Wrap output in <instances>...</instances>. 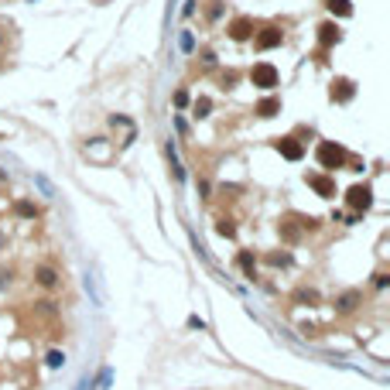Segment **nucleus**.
<instances>
[{
    "label": "nucleus",
    "instance_id": "7ed1b4c3",
    "mask_svg": "<svg viewBox=\"0 0 390 390\" xmlns=\"http://www.w3.org/2000/svg\"><path fill=\"white\" fill-rule=\"evenodd\" d=\"M281 41H284V31H281L277 24H267V28H260V31L254 35V45L260 48V52H271V48L281 45Z\"/></svg>",
    "mask_w": 390,
    "mask_h": 390
},
{
    "label": "nucleus",
    "instance_id": "6ab92c4d",
    "mask_svg": "<svg viewBox=\"0 0 390 390\" xmlns=\"http://www.w3.org/2000/svg\"><path fill=\"white\" fill-rule=\"evenodd\" d=\"M216 233H219V236H233L236 230H233V223H230V219H219V226H216Z\"/></svg>",
    "mask_w": 390,
    "mask_h": 390
},
{
    "label": "nucleus",
    "instance_id": "5701e85b",
    "mask_svg": "<svg viewBox=\"0 0 390 390\" xmlns=\"http://www.w3.org/2000/svg\"><path fill=\"white\" fill-rule=\"evenodd\" d=\"M298 298H301V301H318V294L315 291H298Z\"/></svg>",
    "mask_w": 390,
    "mask_h": 390
},
{
    "label": "nucleus",
    "instance_id": "393cba45",
    "mask_svg": "<svg viewBox=\"0 0 390 390\" xmlns=\"http://www.w3.org/2000/svg\"><path fill=\"white\" fill-rule=\"evenodd\" d=\"M0 247H4V236H0Z\"/></svg>",
    "mask_w": 390,
    "mask_h": 390
},
{
    "label": "nucleus",
    "instance_id": "412c9836",
    "mask_svg": "<svg viewBox=\"0 0 390 390\" xmlns=\"http://www.w3.org/2000/svg\"><path fill=\"white\" fill-rule=\"evenodd\" d=\"M35 213H38V209H35L31 202H18V216H24V219H31Z\"/></svg>",
    "mask_w": 390,
    "mask_h": 390
},
{
    "label": "nucleus",
    "instance_id": "f03ea898",
    "mask_svg": "<svg viewBox=\"0 0 390 390\" xmlns=\"http://www.w3.org/2000/svg\"><path fill=\"white\" fill-rule=\"evenodd\" d=\"M250 82L260 86V89H274L281 82V76H277V69H274L271 62H257L254 69H250Z\"/></svg>",
    "mask_w": 390,
    "mask_h": 390
},
{
    "label": "nucleus",
    "instance_id": "f3484780",
    "mask_svg": "<svg viewBox=\"0 0 390 390\" xmlns=\"http://www.w3.org/2000/svg\"><path fill=\"white\" fill-rule=\"evenodd\" d=\"M35 185H38V188H41V192H45V195H48V199L55 195V185H52V181H48V178H45V175H35Z\"/></svg>",
    "mask_w": 390,
    "mask_h": 390
},
{
    "label": "nucleus",
    "instance_id": "4be33fe9",
    "mask_svg": "<svg viewBox=\"0 0 390 390\" xmlns=\"http://www.w3.org/2000/svg\"><path fill=\"white\" fill-rule=\"evenodd\" d=\"M185 103H188V93H185V89H178V93H175V106H185Z\"/></svg>",
    "mask_w": 390,
    "mask_h": 390
},
{
    "label": "nucleus",
    "instance_id": "20e7f679",
    "mask_svg": "<svg viewBox=\"0 0 390 390\" xmlns=\"http://www.w3.org/2000/svg\"><path fill=\"white\" fill-rule=\"evenodd\" d=\"M346 199H349L352 209H363V213H366V209H370V202H373V188H370V185H352L349 192H346Z\"/></svg>",
    "mask_w": 390,
    "mask_h": 390
},
{
    "label": "nucleus",
    "instance_id": "dca6fc26",
    "mask_svg": "<svg viewBox=\"0 0 390 390\" xmlns=\"http://www.w3.org/2000/svg\"><path fill=\"white\" fill-rule=\"evenodd\" d=\"M209 110H213V99H209V96H199V99H195V117H209Z\"/></svg>",
    "mask_w": 390,
    "mask_h": 390
},
{
    "label": "nucleus",
    "instance_id": "ddd939ff",
    "mask_svg": "<svg viewBox=\"0 0 390 390\" xmlns=\"http://www.w3.org/2000/svg\"><path fill=\"white\" fill-rule=\"evenodd\" d=\"M325 7H329L332 14H339V18H349V14H352V4H349V0H325Z\"/></svg>",
    "mask_w": 390,
    "mask_h": 390
},
{
    "label": "nucleus",
    "instance_id": "aec40b11",
    "mask_svg": "<svg viewBox=\"0 0 390 390\" xmlns=\"http://www.w3.org/2000/svg\"><path fill=\"white\" fill-rule=\"evenodd\" d=\"M267 260H271L274 267H288V264H291V257H288V254H271Z\"/></svg>",
    "mask_w": 390,
    "mask_h": 390
},
{
    "label": "nucleus",
    "instance_id": "b1692460",
    "mask_svg": "<svg viewBox=\"0 0 390 390\" xmlns=\"http://www.w3.org/2000/svg\"><path fill=\"white\" fill-rule=\"evenodd\" d=\"M79 390H93V380L86 376V380H79Z\"/></svg>",
    "mask_w": 390,
    "mask_h": 390
},
{
    "label": "nucleus",
    "instance_id": "1a4fd4ad",
    "mask_svg": "<svg viewBox=\"0 0 390 390\" xmlns=\"http://www.w3.org/2000/svg\"><path fill=\"white\" fill-rule=\"evenodd\" d=\"M342 38V31H339V24H322V28H318V41H322V45H325V48H332V45H335V41Z\"/></svg>",
    "mask_w": 390,
    "mask_h": 390
},
{
    "label": "nucleus",
    "instance_id": "39448f33",
    "mask_svg": "<svg viewBox=\"0 0 390 390\" xmlns=\"http://www.w3.org/2000/svg\"><path fill=\"white\" fill-rule=\"evenodd\" d=\"M277 151H281V157H288V161H301V154H305L301 140H294V137H277Z\"/></svg>",
    "mask_w": 390,
    "mask_h": 390
},
{
    "label": "nucleus",
    "instance_id": "4468645a",
    "mask_svg": "<svg viewBox=\"0 0 390 390\" xmlns=\"http://www.w3.org/2000/svg\"><path fill=\"white\" fill-rule=\"evenodd\" d=\"M356 301H359V291H346L339 301H335V305H339L342 312H352V308H356Z\"/></svg>",
    "mask_w": 390,
    "mask_h": 390
},
{
    "label": "nucleus",
    "instance_id": "2eb2a0df",
    "mask_svg": "<svg viewBox=\"0 0 390 390\" xmlns=\"http://www.w3.org/2000/svg\"><path fill=\"white\" fill-rule=\"evenodd\" d=\"M168 161H171V175L181 181L185 178V171H181V164H178V154H175V144H168Z\"/></svg>",
    "mask_w": 390,
    "mask_h": 390
},
{
    "label": "nucleus",
    "instance_id": "9d476101",
    "mask_svg": "<svg viewBox=\"0 0 390 390\" xmlns=\"http://www.w3.org/2000/svg\"><path fill=\"white\" fill-rule=\"evenodd\" d=\"M257 113H260V117H274V113H281V99H277V96H264L260 103H257Z\"/></svg>",
    "mask_w": 390,
    "mask_h": 390
},
{
    "label": "nucleus",
    "instance_id": "a211bd4d",
    "mask_svg": "<svg viewBox=\"0 0 390 390\" xmlns=\"http://www.w3.org/2000/svg\"><path fill=\"white\" fill-rule=\"evenodd\" d=\"M48 366H52V370H59V366H65V352L52 349V352H48Z\"/></svg>",
    "mask_w": 390,
    "mask_h": 390
},
{
    "label": "nucleus",
    "instance_id": "f257e3e1",
    "mask_svg": "<svg viewBox=\"0 0 390 390\" xmlns=\"http://www.w3.org/2000/svg\"><path fill=\"white\" fill-rule=\"evenodd\" d=\"M346 161H349V154H346L342 144H335V140H322V144H318V164H322L325 171L346 168Z\"/></svg>",
    "mask_w": 390,
    "mask_h": 390
},
{
    "label": "nucleus",
    "instance_id": "f8f14e48",
    "mask_svg": "<svg viewBox=\"0 0 390 390\" xmlns=\"http://www.w3.org/2000/svg\"><path fill=\"white\" fill-rule=\"evenodd\" d=\"M236 264L243 267V274H247V277H254V274H257V264H254V254H250V250H240Z\"/></svg>",
    "mask_w": 390,
    "mask_h": 390
},
{
    "label": "nucleus",
    "instance_id": "0eeeda50",
    "mask_svg": "<svg viewBox=\"0 0 390 390\" xmlns=\"http://www.w3.org/2000/svg\"><path fill=\"white\" fill-rule=\"evenodd\" d=\"M308 185H312L315 192L322 195V199H332L335 195V178H325V175H308Z\"/></svg>",
    "mask_w": 390,
    "mask_h": 390
},
{
    "label": "nucleus",
    "instance_id": "423d86ee",
    "mask_svg": "<svg viewBox=\"0 0 390 390\" xmlns=\"http://www.w3.org/2000/svg\"><path fill=\"white\" fill-rule=\"evenodd\" d=\"M352 96H356V86L349 79H332V99L335 103H349Z\"/></svg>",
    "mask_w": 390,
    "mask_h": 390
},
{
    "label": "nucleus",
    "instance_id": "6e6552de",
    "mask_svg": "<svg viewBox=\"0 0 390 390\" xmlns=\"http://www.w3.org/2000/svg\"><path fill=\"white\" fill-rule=\"evenodd\" d=\"M250 35H254V21L250 18H236L233 24H230V38L233 41H247Z\"/></svg>",
    "mask_w": 390,
    "mask_h": 390
},
{
    "label": "nucleus",
    "instance_id": "9b49d317",
    "mask_svg": "<svg viewBox=\"0 0 390 390\" xmlns=\"http://www.w3.org/2000/svg\"><path fill=\"white\" fill-rule=\"evenodd\" d=\"M35 277H38L41 288H55V284H59V274H55V267H38V271H35Z\"/></svg>",
    "mask_w": 390,
    "mask_h": 390
}]
</instances>
